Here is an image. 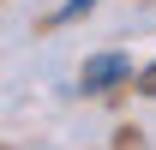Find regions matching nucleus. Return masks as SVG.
Returning a JSON list of instances; mask_svg holds the SVG:
<instances>
[{
    "label": "nucleus",
    "instance_id": "1",
    "mask_svg": "<svg viewBox=\"0 0 156 150\" xmlns=\"http://www.w3.org/2000/svg\"><path fill=\"white\" fill-rule=\"evenodd\" d=\"M120 78H126V60H120V54H102V60H90V66H84L78 90H102V84H120Z\"/></svg>",
    "mask_w": 156,
    "mask_h": 150
},
{
    "label": "nucleus",
    "instance_id": "2",
    "mask_svg": "<svg viewBox=\"0 0 156 150\" xmlns=\"http://www.w3.org/2000/svg\"><path fill=\"white\" fill-rule=\"evenodd\" d=\"M90 6H96V0H66V6H60L54 18H60V24H66V18H78V12H90Z\"/></svg>",
    "mask_w": 156,
    "mask_h": 150
},
{
    "label": "nucleus",
    "instance_id": "3",
    "mask_svg": "<svg viewBox=\"0 0 156 150\" xmlns=\"http://www.w3.org/2000/svg\"><path fill=\"white\" fill-rule=\"evenodd\" d=\"M138 84H144V96H156V66H150L144 78H138Z\"/></svg>",
    "mask_w": 156,
    "mask_h": 150
}]
</instances>
